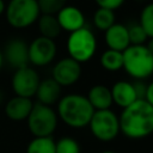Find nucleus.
<instances>
[{"instance_id": "14", "label": "nucleus", "mask_w": 153, "mask_h": 153, "mask_svg": "<svg viewBox=\"0 0 153 153\" xmlns=\"http://www.w3.org/2000/svg\"><path fill=\"white\" fill-rule=\"evenodd\" d=\"M110 91H111L112 103L120 106L121 109L131 105L135 100L139 99L134 84L131 81L118 80L110 87Z\"/></svg>"}, {"instance_id": "8", "label": "nucleus", "mask_w": 153, "mask_h": 153, "mask_svg": "<svg viewBox=\"0 0 153 153\" xmlns=\"http://www.w3.org/2000/svg\"><path fill=\"white\" fill-rule=\"evenodd\" d=\"M41 78L35 68L26 66L14 71L11 79V87L14 96L32 98L36 94Z\"/></svg>"}, {"instance_id": "23", "label": "nucleus", "mask_w": 153, "mask_h": 153, "mask_svg": "<svg viewBox=\"0 0 153 153\" xmlns=\"http://www.w3.org/2000/svg\"><path fill=\"white\" fill-rule=\"evenodd\" d=\"M139 24L145 30L148 38L153 37V2L147 4L140 12Z\"/></svg>"}, {"instance_id": "7", "label": "nucleus", "mask_w": 153, "mask_h": 153, "mask_svg": "<svg viewBox=\"0 0 153 153\" xmlns=\"http://www.w3.org/2000/svg\"><path fill=\"white\" fill-rule=\"evenodd\" d=\"M87 127L91 134L102 142H110L121 133L118 115L111 109L94 110Z\"/></svg>"}, {"instance_id": "27", "label": "nucleus", "mask_w": 153, "mask_h": 153, "mask_svg": "<svg viewBox=\"0 0 153 153\" xmlns=\"http://www.w3.org/2000/svg\"><path fill=\"white\" fill-rule=\"evenodd\" d=\"M143 99H145L149 105L153 106V81H151L149 84H147Z\"/></svg>"}, {"instance_id": "4", "label": "nucleus", "mask_w": 153, "mask_h": 153, "mask_svg": "<svg viewBox=\"0 0 153 153\" xmlns=\"http://www.w3.org/2000/svg\"><path fill=\"white\" fill-rule=\"evenodd\" d=\"M66 48L69 57H72L80 65L87 62L94 56L97 51L96 35L90 27L84 26L68 35Z\"/></svg>"}, {"instance_id": "5", "label": "nucleus", "mask_w": 153, "mask_h": 153, "mask_svg": "<svg viewBox=\"0 0 153 153\" xmlns=\"http://www.w3.org/2000/svg\"><path fill=\"white\" fill-rule=\"evenodd\" d=\"M41 16L37 0H10L6 4L5 17L14 29H25L35 24Z\"/></svg>"}, {"instance_id": "13", "label": "nucleus", "mask_w": 153, "mask_h": 153, "mask_svg": "<svg viewBox=\"0 0 153 153\" xmlns=\"http://www.w3.org/2000/svg\"><path fill=\"white\" fill-rule=\"evenodd\" d=\"M104 42L108 49L123 53L130 45L127 25L122 23H115L106 31H104Z\"/></svg>"}, {"instance_id": "11", "label": "nucleus", "mask_w": 153, "mask_h": 153, "mask_svg": "<svg viewBox=\"0 0 153 153\" xmlns=\"http://www.w3.org/2000/svg\"><path fill=\"white\" fill-rule=\"evenodd\" d=\"M4 61L12 68H22L29 66V44L22 38H12L7 42L2 53Z\"/></svg>"}, {"instance_id": "29", "label": "nucleus", "mask_w": 153, "mask_h": 153, "mask_svg": "<svg viewBox=\"0 0 153 153\" xmlns=\"http://www.w3.org/2000/svg\"><path fill=\"white\" fill-rule=\"evenodd\" d=\"M5 10H6V4L4 0H0V16L5 13Z\"/></svg>"}, {"instance_id": "26", "label": "nucleus", "mask_w": 153, "mask_h": 153, "mask_svg": "<svg viewBox=\"0 0 153 153\" xmlns=\"http://www.w3.org/2000/svg\"><path fill=\"white\" fill-rule=\"evenodd\" d=\"M126 0H94V2L100 8H108L111 11H116L124 4Z\"/></svg>"}, {"instance_id": "22", "label": "nucleus", "mask_w": 153, "mask_h": 153, "mask_svg": "<svg viewBox=\"0 0 153 153\" xmlns=\"http://www.w3.org/2000/svg\"><path fill=\"white\" fill-rule=\"evenodd\" d=\"M55 153H81V148L74 137L62 136L55 141Z\"/></svg>"}, {"instance_id": "1", "label": "nucleus", "mask_w": 153, "mask_h": 153, "mask_svg": "<svg viewBox=\"0 0 153 153\" xmlns=\"http://www.w3.org/2000/svg\"><path fill=\"white\" fill-rule=\"evenodd\" d=\"M118 120L120 131L128 139L140 140L153 133V106L145 99H137L122 109Z\"/></svg>"}, {"instance_id": "28", "label": "nucleus", "mask_w": 153, "mask_h": 153, "mask_svg": "<svg viewBox=\"0 0 153 153\" xmlns=\"http://www.w3.org/2000/svg\"><path fill=\"white\" fill-rule=\"evenodd\" d=\"M145 45L147 47V49L149 50V53H151V54L153 55V37H152V38H148Z\"/></svg>"}, {"instance_id": "18", "label": "nucleus", "mask_w": 153, "mask_h": 153, "mask_svg": "<svg viewBox=\"0 0 153 153\" xmlns=\"http://www.w3.org/2000/svg\"><path fill=\"white\" fill-rule=\"evenodd\" d=\"M37 27L39 31V36L47 37L50 39H55L61 33V27L56 19V16L51 14H41L37 19Z\"/></svg>"}, {"instance_id": "16", "label": "nucleus", "mask_w": 153, "mask_h": 153, "mask_svg": "<svg viewBox=\"0 0 153 153\" xmlns=\"http://www.w3.org/2000/svg\"><path fill=\"white\" fill-rule=\"evenodd\" d=\"M62 87L53 78H47L39 81L35 97L37 98V103L51 106L59 102Z\"/></svg>"}, {"instance_id": "30", "label": "nucleus", "mask_w": 153, "mask_h": 153, "mask_svg": "<svg viewBox=\"0 0 153 153\" xmlns=\"http://www.w3.org/2000/svg\"><path fill=\"white\" fill-rule=\"evenodd\" d=\"M2 65H4V55H2V51L0 50V69H1Z\"/></svg>"}, {"instance_id": "15", "label": "nucleus", "mask_w": 153, "mask_h": 153, "mask_svg": "<svg viewBox=\"0 0 153 153\" xmlns=\"http://www.w3.org/2000/svg\"><path fill=\"white\" fill-rule=\"evenodd\" d=\"M33 104L35 103L32 102V98L14 96L7 100L5 105V114L11 121L14 122L26 121L27 116L32 110Z\"/></svg>"}, {"instance_id": "24", "label": "nucleus", "mask_w": 153, "mask_h": 153, "mask_svg": "<svg viewBox=\"0 0 153 153\" xmlns=\"http://www.w3.org/2000/svg\"><path fill=\"white\" fill-rule=\"evenodd\" d=\"M128 27V35H129V41L130 45H142L146 44L148 36L146 35L145 30L139 23H133L131 25H127Z\"/></svg>"}, {"instance_id": "21", "label": "nucleus", "mask_w": 153, "mask_h": 153, "mask_svg": "<svg viewBox=\"0 0 153 153\" xmlns=\"http://www.w3.org/2000/svg\"><path fill=\"white\" fill-rule=\"evenodd\" d=\"M26 153H55V140L51 136L33 137L26 147Z\"/></svg>"}, {"instance_id": "10", "label": "nucleus", "mask_w": 153, "mask_h": 153, "mask_svg": "<svg viewBox=\"0 0 153 153\" xmlns=\"http://www.w3.org/2000/svg\"><path fill=\"white\" fill-rule=\"evenodd\" d=\"M80 76H81V65L69 56L60 59L53 67L51 78L61 87H67L76 84Z\"/></svg>"}, {"instance_id": "9", "label": "nucleus", "mask_w": 153, "mask_h": 153, "mask_svg": "<svg viewBox=\"0 0 153 153\" xmlns=\"http://www.w3.org/2000/svg\"><path fill=\"white\" fill-rule=\"evenodd\" d=\"M57 53V47L54 39L38 36L29 43V63L36 67L50 65Z\"/></svg>"}, {"instance_id": "17", "label": "nucleus", "mask_w": 153, "mask_h": 153, "mask_svg": "<svg viewBox=\"0 0 153 153\" xmlns=\"http://www.w3.org/2000/svg\"><path fill=\"white\" fill-rule=\"evenodd\" d=\"M86 98L88 99L90 104L94 110H106L111 109L112 103V97H111V91L108 86L97 84L93 85L88 92Z\"/></svg>"}, {"instance_id": "3", "label": "nucleus", "mask_w": 153, "mask_h": 153, "mask_svg": "<svg viewBox=\"0 0 153 153\" xmlns=\"http://www.w3.org/2000/svg\"><path fill=\"white\" fill-rule=\"evenodd\" d=\"M123 68L134 80H146L153 75V55L145 44L129 45L123 53Z\"/></svg>"}, {"instance_id": "31", "label": "nucleus", "mask_w": 153, "mask_h": 153, "mask_svg": "<svg viewBox=\"0 0 153 153\" xmlns=\"http://www.w3.org/2000/svg\"><path fill=\"white\" fill-rule=\"evenodd\" d=\"M100 153H116L115 151H103V152H100Z\"/></svg>"}, {"instance_id": "20", "label": "nucleus", "mask_w": 153, "mask_h": 153, "mask_svg": "<svg viewBox=\"0 0 153 153\" xmlns=\"http://www.w3.org/2000/svg\"><path fill=\"white\" fill-rule=\"evenodd\" d=\"M92 23H93V26L97 30H99V31H106L110 26H112L116 23L115 11L98 7L93 12Z\"/></svg>"}, {"instance_id": "12", "label": "nucleus", "mask_w": 153, "mask_h": 153, "mask_svg": "<svg viewBox=\"0 0 153 153\" xmlns=\"http://www.w3.org/2000/svg\"><path fill=\"white\" fill-rule=\"evenodd\" d=\"M56 19L62 31L68 33L74 32L84 26H86V19L84 12L73 5H66L56 13Z\"/></svg>"}, {"instance_id": "2", "label": "nucleus", "mask_w": 153, "mask_h": 153, "mask_svg": "<svg viewBox=\"0 0 153 153\" xmlns=\"http://www.w3.org/2000/svg\"><path fill=\"white\" fill-rule=\"evenodd\" d=\"M93 112L94 109L84 94L68 93L57 102V117L71 128L80 129L87 127Z\"/></svg>"}, {"instance_id": "6", "label": "nucleus", "mask_w": 153, "mask_h": 153, "mask_svg": "<svg viewBox=\"0 0 153 153\" xmlns=\"http://www.w3.org/2000/svg\"><path fill=\"white\" fill-rule=\"evenodd\" d=\"M27 128L33 137L51 136L59 122L56 110L49 105L35 103L30 115L26 118Z\"/></svg>"}, {"instance_id": "25", "label": "nucleus", "mask_w": 153, "mask_h": 153, "mask_svg": "<svg viewBox=\"0 0 153 153\" xmlns=\"http://www.w3.org/2000/svg\"><path fill=\"white\" fill-rule=\"evenodd\" d=\"M41 14H51L56 13L67 5V0H37Z\"/></svg>"}, {"instance_id": "19", "label": "nucleus", "mask_w": 153, "mask_h": 153, "mask_svg": "<svg viewBox=\"0 0 153 153\" xmlns=\"http://www.w3.org/2000/svg\"><path fill=\"white\" fill-rule=\"evenodd\" d=\"M99 63L108 72H117L123 68V54L106 48L99 56Z\"/></svg>"}]
</instances>
